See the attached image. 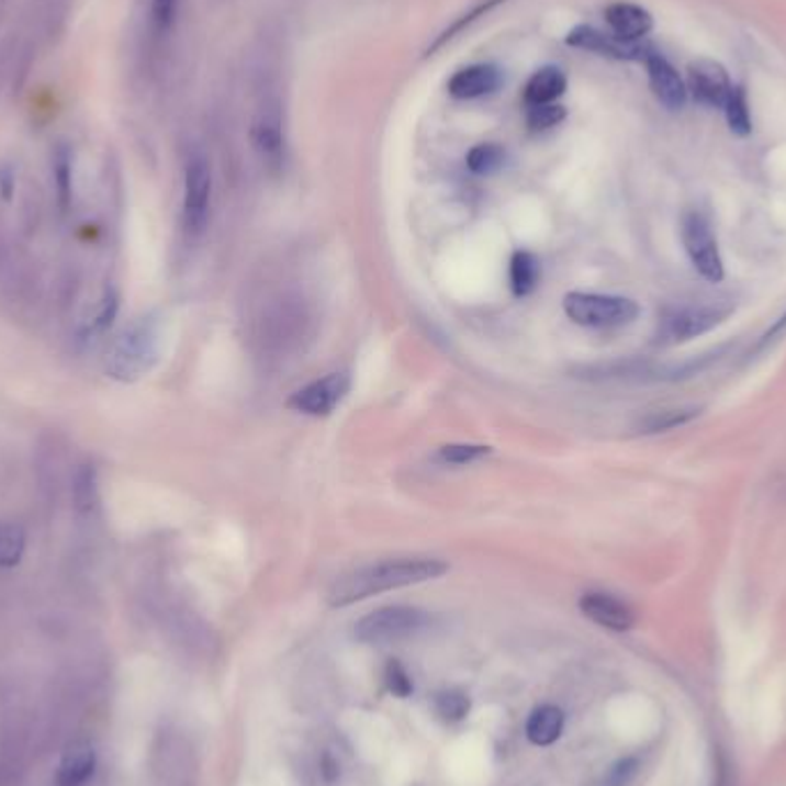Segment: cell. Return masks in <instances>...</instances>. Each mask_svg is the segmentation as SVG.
Masks as SVG:
<instances>
[{
    "instance_id": "cell-33",
    "label": "cell",
    "mask_w": 786,
    "mask_h": 786,
    "mask_svg": "<svg viewBox=\"0 0 786 786\" xmlns=\"http://www.w3.org/2000/svg\"><path fill=\"white\" fill-rule=\"evenodd\" d=\"M178 14V0H153L150 8V21L157 35H166L176 23Z\"/></svg>"
},
{
    "instance_id": "cell-4",
    "label": "cell",
    "mask_w": 786,
    "mask_h": 786,
    "mask_svg": "<svg viewBox=\"0 0 786 786\" xmlns=\"http://www.w3.org/2000/svg\"><path fill=\"white\" fill-rule=\"evenodd\" d=\"M428 611L407 605H391L366 614L355 626V637L363 644H391L407 640L428 628Z\"/></svg>"
},
{
    "instance_id": "cell-18",
    "label": "cell",
    "mask_w": 786,
    "mask_h": 786,
    "mask_svg": "<svg viewBox=\"0 0 786 786\" xmlns=\"http://www.w3.org/2000/svg\"><path fill=\"white\" fill-rule=\"evenodd\" d=\"M566 74L559 67L548 65L534 71V77L527 81L525 88V102L527 106H540V104H554L559 97L566 92Z\"/></svg>"
},
{
    "instance_id": "cell-5",
    "label": "cell",
    "mask_w": 786,
    "mask_h": 786,
    "mask_svg": "<svg viewBox=\"0 0 786 786\" xmlns=\"http://www.w3.org/2000/svg\"><path fill=\"white\" fill-rule=\"evenodd\" d=\"M563 311L582 327H624L637 321L640 306L619 294L571 292L563 297Z\"/></svg>"
},
{
    "instance_id": "cell-7",
    "label": "cell",
    "mask_w": 786,
    "mask_h": 786,
    "mask_svg": "<svg viewBox=\"0 0 786 786\" xmlns=\"http://www.w3.org/2000/svg\"><path fill=\"white\" fill-rule=\"evenodd\" d=\"M212 207V166L205 155L195 153L184 166V203H182V226L184 233L195 239L207 228Z\"/></svg>"
},
{
    "instance_id": "cell-1",
    "label": "cell",
    "mask_w": 786,
    "mask_h": 786,
    "mask_svg": "<svg viewBox=\"0 0 786 786\" xmlns=\"http://www.w3.org/2000/svg\"><path fill=\"white\" fill-rule=\"evenodd\" d=\"M449 573V563L435 557H401L368 563L352 573L338 577L329 588L332 607H348L371 596L396 592L403 586L424 584Z\"/></svg>"
},
{
    "instance_id": "cell-31",
    "label": "cell",
    "mask_w": 786,
    "mask_h": 786,
    "mask_svg": "<svg viewBox=\"0 0 786 786\" xmlns=\"http://www.w3.org/2000/svg\"><path fill=\"white\" fill-rule=\"evenodd\" d=\"M384 683H386V690L393 695V697H409L414 685H412V678L407 674V670L401 665L398 660H389L386 667H384Z\"/></svg>"
},
{
    "instance_id": "cell-16",
    "label": "cell",
    "mask_w": 786,
    "mask_h": 786,
    "mask_svg": "<svg viewBox=\"0 0 786 786\" xmlns=\"http://www.w3.org/2000/svg\"><path fill=\"white\" fill-rule=\"evenodd\" d=\"M502 83V74L493 65H472L456 71L449 81V92L458 100H476V97L495 92Z\"/></svg>"
},
{
    "instance_id": "cell-26",
    "label": "cell",
    "mask_w": 786,
    "mask_h": 786,
    "mask_svg": "<svg viewBox=\"0 0 786 786\" xmlns=\"http://www.w3.org/2000/svg\"><path fill=\"white\" fill-rule=\"evenodd\" d=\"M71 497L74 504L81 513H90L97 504V474L92 464H81L79 472L74 474V485H71Z\"/></svg>"
},
{
    "instance_id": "cell-13",
    "label": "cell",
    "mask_w": 786,
    "mask_h": 786,
    "mask_svg": "<svg viewBox=\"0 0 786 786\" xmlns=\"http://www.w3.org/2000/svg\"><path fill=\"white\" fill-rule=\"evenodd\" d=\"M644 65L655 100L670 111H681L687 102V88L685 81L681 79V74L674 69V65L660 52H653L644 60Z\"/></svg>"
},
{
    "instance_id": "cell-12",
    "label": "cell",
    "mask_w": 786,
    "mask_h": 786,
    "mask_svg": "<svg viewBox=\"0 0 786 786\" xmlns=\"http://www.w3.org/2000/svg\"><path fill=\"white\" fill-rule=\"evenodd\" d=\"M348 391L350 378L346 373H329L294 391L288 405L306 416H327L348 396Z\"/></svg>"
},
{
    "instance_id": "cell-32",
    "label": "cell",
    "mask_w": 786,
    "mask_h": 786,
    "mask_svg": "<svg viewBox=\"0 0 786 786\" xmlns=\"http://www.w3.org/2000/svg\"><path fill=\"white\" fill-rule=\"evenodd\" d=\"M485 456H490V449L479 445H451L439 449V460L449 464H472Z\"/></svg>"
},
{
    "instance_id": "cell-25",
    "label": "cell",
    "mask_w": 786,
    "mask_h": 786,
    "mask_svg": "<svg viewBox=\"0 0 786 786\" xmlns=\"http://www.w3.org/2000/svg\"><path fill=\"white\" fill-rule=\"evenodd\" d=\"M502 3H506V0H483V3L474 5L470 12H464L462 16H458V19L451 23V29H447L445 33H441V35L435 40V44L428 48V54H430V52L435 54L437 48H441L447 42H451L453 37H458L464 29H470L474 21H479V19L485 16L487 12H493V10H495L497 5H502Z\"/></svg>"
},
{
    "instance_id": "cell-22",
    "label": "cell",
    "mask_w": 786,
    "mask_h": 786,
    "mask_svg": "<svg viewBox=\"0 0 786 786\" xmlns=\"http://www.w3.org/2000/svg\"><path fill=\"white\" fill-rule=\"evenodd\" d=\"M538 281V260L527 254V251H518L510 260V288L518 297H525Z\"/></svg>"
},
{
    "instance_id": "cell-6",
    "label": "cell",
    "mask_w": 786,
    "mask_h": 786,
    "mask_svg": "<svg viewBox=\"0 0 786 786\" xmlns=\"http://www.w3.org/2000/svg\"><path fill=\"white\" fill-rule=\"evenodd\" d=\"M681 237L697 272L710 283H720L725 265L710 218L701 210H687L681 218Z\"/></svg>"
},
{
    "instance_id": "cell-15",
    "label": "cell",
    "mask_w": 786,
    "mask_h": 786,
    "mask_svg": "<svg viewBox=\"0 0 786 786\" xmlns=\"http://www.w3.org/2000/svg\"><path fill=\"white\" fill-rule=\"evenodd\" d=\"M605 21L614 35L630 42H640L653 31L651 12L635 3H611L605 10Z\"/></svg>"
},
{
    "instance_id": "cell-3",
    "label": "cell",
    "mask_w": 786,
    "mask_h": 786,
    "mask_svg": "<svg viewBox=\"0 0 786 786\" xmlns=\"http://www.w3.org/2000/svg\"><path fill=\"white\" fill-rule=\"evenodd\" d=\"M161 355V325L155 315H143L122 332L109 350L106 375L117 382H136L155 368Z\"/></svg>"
},
{
    "instance_id": "cell-19",
    "label": "cell",
    "mask_w": 786,
    "mask_h": 786,
    "mask_svg": "<svg viewBox=\"0 0 786 786\" xmlns=\"http://www.w3.org/2000/svg\"><path fill=\"white\" fill-rule=\"evenodd\" d=\"M563 720L566 718H563V710L559 706H538L527 720V739L538 748L557 743L563 731Z\"/></svg>"
},
{
    "instance_id": "cell-23",
    "label": "cell",
    "mask_w": 786,
    "mask_h": 786,
    "mask_svg": "<svg viewBox=\"0 0 786 786\" xmlns=\"http://www.w3.org/2000/svg\"><path fill=\"white\" fill-rule=\"evenodd\" d=\"M697 414H699V409H695V407H672V409L651 412L642 422V433H665V430L685 426V424H690Z\"/></svg>"
},
{
    "instance_id": "cell-30",
    "label": "cell",
    "mask_w": 786,
    "mask_h": 786,
    "mask_svg": "<svg viewBox=\"0 0 786 786\" xmlns=\"http://www.w3.org/2000/svg\"><path fill=\"white\" fill-rule=\"evenodd\" d=\"M637 773H640V759L624 756L617 761V764L609 766V771L603 775L598 786H630Z\"/></svg>"
},
{
    "instance_id": "cell-27",
    "label": "cell",
    "mask_w": 786,
    "mask_h": 786,
    "mask_svg": "<svg viewBox=\"0 0 786 786\" xmlns=\"http://www.w3.org/2000/svg\"><path fill=\"white\" fill-rule=\"evenodd\" d=\"M470 697H467L464 693L460 690H447V693H439L437 699H435V710L437 716L441 720L447 722H460L467 718V714H470Z\"/></svg>"
},
{
    "instance_id": "cell-21",
    "label": "cell",
    "mask_w": 786,
    "mask_h": 786,
    "mask_svg": "<svg viewBox=\"0 0 786 786\" xmlns=\"http://www.w3.org/2000/svg\"><path fill=\"white\" fill-rule=\"evenodd\" d=\"M26 529L16 523L0 525V569H14L26 552Z\"/></svg>"
},
{
    "instance_id": "cell-20",
    "label": "cell",
    "mask_w": 786,
    "mask_h": 786,
    "mask_svg": "<svg viewBox=\"0 0 786 786\" xmlns=\"http://www.w3.org/2000/svg\"><path fill=\"white\" fill-rule=\"evenodd\" d=\"M722 111L727 115V125H729L731 134L741 136V138L752 134V113H750L748 92L743 86L731 88V94H729V100Z\"/></svg>"
},
{
    "instance_id": "cell-8",
    "label": "cell",
    "mask_w": 786,
    "mask_h": 786,
    "mask_svg": "<svg viewBox=\"0 0 786 786\" xmlns=\"http://www.w3.org/2000/svg\"><path fill=\"white\" fill-rule=\"evenodd\" d=\"M251 143L267 173L279 176L288 159L285 125L279 102H265L258 109L251 125Z\"/></svg>"
},
{
    "instance_id": "cell-28",
    "label": "cell",
    "mask_w": 786,
    "mask_h": 786,
    "mask_svg": "<svg viewBox=\"0 0 786 786\" xmlns=\"http://www.w3.org/2000/svg\"><path fill=\"white\" fill-rule=\"evenodd\" d=\"M23 773V748L19 741H5L0 748V786H12Z\"/></svg>"
},
{
    "instance_id": "cell-2",
    "label": "cell",
    "mask_w": 786,
    "mask_h": 786,
    "mask_svg": "<svg viewBox=\"0 0 786 786\" xmlns=\"http://www.w3.org/2000/svg\"><path fill=\"white\" fill-rule=\"evenodd\" d=\"M308 327L311 313L300 297L274 294L254 315L251 338L262 355L281 359L302 348Z\"/></svg>"
},
{
    "instance_id": "cell-14",
    "label": "cell",
    "mask_w": 786,
    "mask_h": 786,
    "mask_svg": "<svg viewBox=\"0 0 786 786\" xmlns=\"http://www.w3.org/2000/svg\"><path fill=\"white\" fill-rule=\"evenodd\" d=\"M580 609L586 619L614 632H626L635 626V611L611 594L588 592L580 598Z\"/></svg>"
},
{
    "instance_id": "cell-34",
    "label": "cell",
    "mask_w": 786,
    "mask_h": 786,
    "mask_svg": "<svg viewBox=\"0 0 786 786\" xmlns=\"http://www.w3.org/2000/svg\"><path fill=\"white\" fill-rule=\"evenodd\" d=\"M117 308H120L117 294H115L113 290H109V292L104 294V300H102L100 308H97V313H94V317H92V323L88 325V332H90V334H100V332L109 329L111 323L115 321Z\"/></svg>"
},
{
    "instance_id": "cell-10",
    "label": "cell",
    "mask_w": 786,
    "mask_h": 786,
    "mask_svg": "<svg viewBox=\"0 0 786 786\" xmlns=\"http://www.w3.org/2000/svg\"><path fill=\"white\" fill-rule=\"evenodd\" d=\"M566 44L573 48H584V52L605 56V58L635 60V63H644L655 52V48L651 44H647L644 40L630 42V40H624L614 33H603L594 26H586V23L569 33Z\"/></svg>"
},
{
    "instance_id": "cell-17",
    "label": "cell",
    "mask_w": 786,
    "mask_h": 786,
    "mask_svg": "<svg viewBox=\"0 0 786 786\" xmlns=\"http://www.w3.org/2000/svg\"><path fill=\"white\" fill-rule=\"evenodd\" d=\"M97 764V756L90 743L86 741H74L58 766V786H81L90 779Z\"/></svg>"
},
{
    "instance_id": "cell-35",
    "label": "cell",
    "mask_w": 786,
    "mask_h": 786,
    "mask_svg": "<svg viewBox=\"0 0 786 786\" xmlns=\"http://www.w3.org/2000/svg\"><path fill=\"white\" fill-rule=\"evenodd\" d=\"M56 191L60 212H67L71 205V166L67 153H60L56 161Z\"/></svg>"
},
{
    "instance_id": "cell-24",
    "label": "cell",
    "mask_w": 786,
    "mask_h": 786,
    "mask_svg": "<svg viewBox=\"0 0 786 786\" xmlns=\"http://www.w3.org/2000/svg\"><path fill=\"white\" fill-rule=\"evenodd\" d=\"M504 159H506V153L502 145L481 143V145L472 147L470 155H467V166H470V170L476 176H490V173H495L497 168H502Z\"/></svg>"
},
{
    "instance_id": "cell-9",
    "label": "cell",
    "mask_w": 786,
    "mask_h": 786,
    "mask_svg": "<svg viewBox=\"0 0 786 786\" xmlns=\"http://www.w3.org/2000/svg\"><path fill=\"white\" fill-rule=\"evenodd\" d=\"M729 315V308H722L718 304H685L674 306L662 313L660 325H658V338L662 343H685L693 340L714 327H718L725 317Z\"/></svg>"
},
{
    "instance_id": "cell-29",
    "label": "cell",
    "mask_w": 786,
    "mask_h": 786,
    "mask_svg": "<svg viewBox=\"0 0 786 786\" xmlns=\"http://www.w3.org/2000/svg\"><path fill=\"white\" fill-rule=\"evenodd\" d=\"M566 117V109L561 104H540V106H529L527 111V125L534 132H543L550 127H557L559 122H563Z\"/></svg>"
},
{
    "instance_id": "cell-11",
    "label": "cell",
    "mask_w": 786,
    "mask_h": 786,
    "mask_svg": "<svg viewBox=\"0 0 786 786\" xmlns=\"http://www.w3.org/2000/svg\"><path fill=\"white\" fill-rule=\"evenodd\" d=\"M687 97L701 106L708 109H725L729 94H731V79L725 65L710 58H699L687 65Z\"/></svg>"
}]
</instances>
